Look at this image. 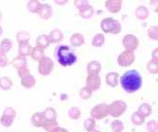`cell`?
Returning a JSON list of instances; mask_svg holds the SVG:
<instances>
[{
    "label": "cell",
    "mask_w": 158,
    "mask_h": 132,
    "mask_svg": "<svg viewBox=\"0 0 158 132\" xmlns=\"http://www.w3.org/2000/svg\"><path fill=\"white\" fill-rule=\"evenodd\" d=\"M121 87L127 93H135L142 86V78L136 70L128 71L120 78Z\"/></svg>",
    "instance_id": "cell-1"
},
{
    "label": "cell",
    "mask_w": 158,
    "mask_h": 132,
    "mask_svg": "<svg viewBox=\"0 0 158 132\" xmlns=\"http://www.w3.org/2000/svg\"><path fill=\"white\" fill-rule=\"evenodd\" d=\"M55 57L63 66L73 65L77 62V56L67 46H59L55 49Z\"/></svg>",
    "instance_id": "cell-2"
},
{
    "label": "cell",
    "mask_w": 158,
    "mask_h": 132,
    "mask_svg": "<svg viewBox=\"0 0 158 132\" xmlns=\"http://www.w3.org/2000/svg\"><path fill=\"white\" fill-rule=\"evenodd\" d=\"M102 31L105 33L118 34L121 32V25L118 21L114 20V18H105L102 21L100 24Z\"/></svg>",
    "instance_id": "cell-3"
},
{
    "label": "cell",
    "mask_w": 158,
    "mask_h": 132,
    "mask_svg": "<svg viewBox=\"0 0 158 132\" xmlns=\"http://www.w3.org/2000/svg\"><path fill=\"white\" fill-rule=\"evenodd\" d=\"M126 110H127V104L122 100L114 101L110 106H108V114L114 117V118L121 116Z\"/></svg>",
    "instance_id": "cell-4"
},
{
    "label": "cell",
    "mask_w": 158,
    "mask_h": 132,
    "mask_svg": "<svg viewBox=\"0 0 158 132\" xmlns=\"http://www.w3.org/2000/svg\"><path fill=\"white\" fill-rule=\"evenodd\" d=\"M54 63L52 60L48 57H45L38 64V72L42 76H48L53 70Z\"/></svg>",
    "instance_id": "cell-5"
},
{
    "label": "cell",
    "mask_w": 158,
    "mask_h": 132,
    "mask_svg": "<svg viewBox=\"0 0 158 132\" xmlns=\"http://www.w3.org/2000/svg\"><path fill=\"white\" fill-rule=\"evenodd\" d=\"M92 118L95 120H102L108 115V105L106 103L98 104L91 110L90 112Z\"/></svg>",
    "instance_id": "cell-6"
},
{
    "label": "cell",
    "mask_w": 158,
    "mask_h": 132,
    "mask_svg": "<svg viewBox=\"0 0 158 132\" xmlns=\"http://www.w3.org/2000/svg\"><path fill=\"white\" fill-rule=\"evenodd\" d=\"M122 43L126 48V51H130V52L135 51L139 46L138 39L133 34L125 35L123 40H122Z\"/></svg>",
    "instance_id": "cell-7"
},
{
    "label": "cell",
    "mask_w": 158,
    "mask_h": 132,
    "mask_svg": "<svg viewBox=\"0 0 158 132\" xmlns=\"http://www.w3.org/2000/svg\"><path fill=\"white\" fill-rule=\"evenodd\" d=\"M16 117V111L12 108H7L4 110V113L0 119V124L4 126H10Z\"/></svg>",
    "instance_id": "cell-8"
},
{
    "label": "cell",
    "mask_w": 158,
    "mask_h": 132,
    "mask_svg": "<svg viewBox=\"0 0 158 132\" xmlns=\"http://www.w3.org/2000/svg\"><path fill=\"white\" fill-rule=\"evenodd\" d=\"M134 62H135L134 52L124 51L118 58V62L122 67H128V66H130V65H132L134 63Z\"/></svg>",
    "instance_id": "cell-9"
},
{
    "label": "cell",
    "mask_w": 158,
    "mask_h": 132,
    "mask_svg": "<svg viewBox=\"0 0 158 132\" xmlns=\"http://www.w3.org/2000/svg\"><path fill=\"white\" fill-rule=\"evenodd\" d=\"M100 85H102V79L98 76H89L86 78V88L93 92V91H97L99 89Z\"/></svg>",
    "instance_id": "cell-10"
},
{
    "label": "cell",
    "mask_w": 158,
    "mask_h": 132,
    "mask_svg": "<svg viewBox=\"0 0 158 132\" xmlns=\"http://www.w3.org/2000/svg\"><path fill=\"white\" fill-rule=\"evenodd\" d=\"M105 6L110 12L117 13L121 10L122 1L121 0H109V1H106Z\"/></svg>",
    "instance_id": "cell-11"
},
{
    "label": "cell",
    "mask_w": 158,
    "mask_h": 132,
    "mask_svg": "<svg viewBox=\"0 0 158 132\" xmlns=\"http://www.w3.org/2000/svg\"><path fill=\"white\" fill-rule=\"evenodd\" d=\"M37 13L43 19H49L52 14V8L48 4H41Z\"/></svg>",
    "instance_id": "cell-12"
},
{
    "label": "cell",
    "mask_w": 158,
    "mask_h": 132,
    "mask_svg": "<svg viewBox=\"0 0 158 132\" xmlns=\"http://www.w3.org/2000/svg\"><path fill=\"white\" fill-rule=\"evenodd\" d=\"M100 70H102V64L97 61L90 62L87 64V73L89 76H98Z\"/></svg>",
    "instance_id": "cell-13"
},
{
    "label": "cell",
    "mask_w": 158,
    "mask_h": 132,
    "mask_svg": "<svg viewBox=\"0 0 158 132\" xmlns=\"http://www.w3.org/2000/svg\"><path fill=\"white\" fill-rule=\"evenodd\" d=\"M45 123V114L44 112H36L31 116V124L36 127L43 126Z\"/></svg>",
    "instance_id": "cell-14"
},
{
    "label": "cell",
    "mask_w": 158,
    "mask_h": 132,
    "mask_svg": "<svg viewBox=\"0 0 158 132\" xmlns=\"http://www.w3.org/2000/svg\"><path fill=\"white\" fill-rule=\"evenodd\" d=\"M49 43H54V42H59L64 39V34L62 33L59 29H54V30L50 31V33L48 36Z\"/></svg>",
    "instance_id": "cell-15"
},
{
    "label": "cell",
    "mask_w": 158,
    "mask_h": 132,
    "mask_svg": "<svg viewBox=\"0 0 158 132\" xmlns=\"http://www.w3.org/2000/svg\"><path fill=\"white\" fill-rule=\"evenodd\" d=\"M31 57L33 58L34 61L36 62H40L42 61L43 58H44L46 56H45V49H42L41 47L39 46H35L31 49Z\"/></svg>",
    "instance_id": "cell-16"
},
{
    "label": "cell",
    "mask_w": 158,
    "mask_h": 132,
    "mask_svg": "<svg viewBox=\"0 0 158 132\" xmlns=\"http://www.w3.org/2000/svg\"><path fill=\"white\" fill-rule=\"evenodd\" d=\"M27 62L26 58L21 57V56L15 57V58H14L13 60H12V62H11V65H12L14 68H15L17 71L20 70V69H22V68L27 67Z\"/></svg>",
    "instance_id": "cell-17"
},
{
    "label": "cell",
    "mask_w": 158,
    "mask_h": 132,
    "mask_svg": "<svg viewBox=\"0 0 158 132\" xmlns=\"http://www.w3.org/2000/svg\"><path fill=\"white\" fill-rule=\"evenodd\" d=\"M70 42L73 46L80 47L84 43V38L81 33H74L70 37Z\"/></svg>",
    "instance_id": "cell-18"
},
{
    "label": "cell",
    "mask_w": 158,
    "mask_h": 132,
    "mask_svg": "<svg viewBox=\"0 0 158 132\" xmlns=\"http://www.w3.org/2000/svg\"><path fill=\"white\" fill-rule=\"evenodd\" d=\"M79 14L80 16H81L82 18H85V19H88V18H91L94 14V8L91 6V5H87L83 7L82 9L80 10L79 11Z\"/></svg>",
    "instance_id": "cell-19"
},
{
    "label": "cell",
    "mask_w": 158,
    "mask_h": 132,
    "mask_svg": "<svg viewBox=\"0 0 158 132\" xmlns=\"http://www.w3.org/2000/svg\"><path fill=\"white\" fill-rule=\"evenodd\" d=\"M118 73H114V72H111L109 74L106 75L105 79L106 82L109 86L111 87H116L118 85Z\"/></svg>",
    "instance_id": "cell-20"
},
{
    "label": "cell",
    "mask_w": 158,
    "mask_h": 132,
    "mask_svg": "<svg viewBox=\"0 0 158 132\" xmlns=\"http://www.w3.org/2000/svg\"><path fill=\"white\" fill-rule=\"evenodd\" d=\"M21 84H22L23 87L27 88V89H31V88H33V87L35 86L36 80H35L34 77L31 76V75L30 74L28 76H27V77L21 78Z\"/></svg>",
    "instance_id": "cell-21"
},
{
    "label": "cell",
    "mask_w": 158,
    "mask_h": 132,
    "mask_svg": "<svg viewBox=\"0 0 158 132\" xmlns=\"http://www.w3.org/2000/svg\"><path fill=\"white\" fill-rule=\"evenodd\" d=\"M31 49H32L31 46L28 42H27V43H19V47H18L19 56L26 58L27 56H28L31 54Z\"/></svg>",
    "instance_id": "cell-22"
},
{
    "label": "cell",
    "mask_w": 158,
    "mask_h": 132,
    "mask_svg": "<svg viewBox=\"0 0 158 132\" xmlns=\"http://www.w3.org/2000/svg\"><path fill=\"white\" fill-rule=\"evenodd\" d=\"M45 114V121H57V111L52 108H48L44 111Z\"/></svg>",
    "instance_id": "cell-23"
},
{
    "label": "cell",
    "mask_w": 158,
    "mask_h": 132,
    "mask_svg": "<svg viewBox=\"0 0 158 132\" xmlns=\"http://www.w3.org/2000/svg\"><path fill=\"white\" fill-rule=\"evenodd\" d=\"M135 16L138 19L144 20L146 18L149 17V10L146 7L144 6H139L136 10H135Z\"/></svg>",
    "instance_id": "cell-24"
},
{
    "label": "cell",
    "mask_w": 158,
    "mask_h": 132,
    "mask_svg": "<svg viewBox=\"0 0 158 132\" xmlns=\"http://www.w3.org/2000/svg\"><path fill=\"white\" fill-rule=\"evenodd\" d=\"M138 112L144 117V118H146V117H149L151 114H152V107H151V105L150 104H147V103H143L140 107H139V109H138Z\"/></svg>",
    "instance_id": "cell-25"
},
{
    "label": "cell",
    "mask_w": 158,
    "mask_h": 132,
    "mask_svg": "<svg viewBox=\"0 0 158 132\" xmlns=\"http://www.w3.org/2000/svg\"><path fill=\"white\" fill-rule=\"evenodd\" d=\"M12 48V42L9 39H4L0 42V53L6 54Z\"/></svg>",
    "instance_id": "cell-26"
},
{
    "label": "cell",
    "mask_w": 158,
    "mask_h": 132,
    "mask_svg": "<svg viewBox=\"0 0 158 132\" xmlns=\"http://www.w3.org/2000/svg\"><path fill=\"white\" fill-rule=\"evenodd\" d=\"M36 43L37 46L41 47L42 49H45L49 46V42H48V38L47 35H40L38 36L37 40H36Z\"/></svg>",
    "instance_id": "cell-27"
},
{
    "label": "cell",
    "mask_w": 158,
    "mask_h": 132,
    "mask_svg": "<svg viewBox=\"0 0 158 132\" xmlns=\"http://www.w3.org/2000/svg\"><path fill=\"white\" fill-rule=\"evenodd\" d=\"M104 42H105V39H104L103 34L98 33V34L94 36L91 43H92V46H95V47H100L104 43Z\"/></svg>",
    "instance_id": "cell-28"
},
{
    "label": "cell",
    "mask_w": 158,
    "mask_h": 132,
    "mask_svg": "<svg viewBox=\"0 0 158 132\" xmlns=\"http://www.w3.org/2000/svg\"><path fill=\"white\" fill-rule=\"evenodd\" d=\"M16 39L19 42V43H27V42H28V41H30V39H31V34L27 31L22 30L16 34Z\"/></svg>",
    "instance_id": "cell-29"
},
{
    "label": "cell",
    "mask_w": 158,
    "mask_h": 132,
    "mask_svg": "<svg viewBox=\"0 0 158 132\" xmlns=\"http://www.w3.org/2000/svg\"><path fill=\"white\" fill-rule=\"evenodd\" d=\"M12 86V80L10 79L9 78H0V88L4 91H8L10 90Z\"/></svg>",
    "instance_id": "cell-30"
},
{
    "label": "cell",
    "mask_w": 158,
    "mask_h": 132,
    "mask_svg": "<svg viewBox=\"0 0 158 132\" xmlns=\"http://www.w3.org/2000/svg\"><path fill=\"white\" fill-rule=\"evenodd\" d=\"M68 116H69V118H71V119L77 120V119L81 118V110L79 108L73 107V108L69 109V110H68Z\"/></svg>",
    "instance_id": "cell-31"
},
{
    "label": "cell",
    "mask_w": 158,
    "mask_h": 132,
    "mask_svg": "<svg viewBox=\"0 0 158 132\" xmlns=\"http://www.w3.org/2000/svg\"><path fill=\"white\" fill-rule=\"evenodd\" d=\"M132 122L133 124H135V126H141L144 124L145 122V118L143 117L138 111L135 112L133 115H132Z\"/></svg>",
    "instance_id": "cell-32"
},
{
    "label": "cell",
    "mask_w": 158,
    "mask_h": 132,
    "mask_svg": "<svg viewBox=\"0 0 158 132\" xmlns=\"http://www.w3.org/2000/svg\"><path fill=\"white\" fill-rule=\"evenodd\" d=\"M41 6V3L37 0H31L27 3V9L31 12H33V13H37L38 12V10Z\"/></svg>",
    "instance_id": "cell-33"
},
{
    "label": "cell",
    "mask_w": 158,
    "mask_h": 132,
    "mask_svg": "<svg viewBox=\"0 0 158 132\" xmlns=\"http://www.w3.org/2000/svg\"><path fill=\"white\" fill-rule=\"evenodd\" d=\"M83 126H84V128L87 130V131H89V132H91V131H93L94 129H95V127H96V121L93 119V118H88V119H86L85 121H84V123H83Z\"/></svg>",
    "instance_id": "cell-34"
},
{
    "label": "cell",
    "mask_w": 158,
    "mask_h": 132,
    "mask_svg": "<svg viewBox=\"0 0 158 132\" xmlns=\"http://www.w3.org/2000/svg\"><path fill=\"white\" fill-rule=\"evenodd\" d=\"M111 127H112V130L114 132H122L124 129V126H123L122 122L119 120L114 121L111 125Z\"/></svg>",
    "instance_id": "cell-35"
},
{
    "label": "cell",
    "mask_w": 158,
    "mask_h": 132,
    "mask_svg": "<svg viewBox=\"0 0 158 132\" xmlns=\"http://www.w3.org/2000/svg\"><path fill=\"white\" fill-rule=\"evenodd\" d=\"M80 96L81 99L83 100H87L89 98H91L92 96V92L88 89V88H86V87H83L81 89L80 91Z\"/></svg>",
    "instance_id": "cell-36"
},
{
    "label": "cell",
    "mask_w": 158,
    "mask_h": 132,
    "mask_svg": "<svg viewBox=\"0 0 158 132\" xmlns=\"http://www.w3.org/2000/svg\"><path fill=\"white\" fill-rule=\"evenodd\" d=\"M147 69L151 73V74H157L158 73V67H157V62L154 61H150L147 64Z\"/></svg>",
    "instance_id": "cell-37"
},
{
    "label": "cell",
    "mask_w": 158,
    "mask_h": 132,
    "mask_svg": "<svg viewBox=\"0 0 158 132\" xmlns=\"http://www.w3.org/2000/svg\"><path fill=\"white\" fill-rule=\"evenodd\" d=\"M157 30H158V27L157 26H152L150 27L149 31H148V35L151 39L154 40V41H157V38H158V35H157Z\"/></svg>",
    "instance_id": "cell-38"
},
{
    "label": "cell",
    "mask_w": 158,
    "mask_h": 132,
    "mask_svg": "<svg viewBox=\"0 0 158 132\" xmlns=\"http://www.w3.org/2000/svg\"><path fill=\"white\" fill-rule=\"evenodd\" d=\"M147 129L149 132H157L158 129V125L155 120H151L147 124Z\"/></svg>",
    "instance_id": "cell-39"
},
{
    "label": "cell",
    "mask_w": 158,
    "mask_h": 132,
    "mask_svg": "<svg viewBox=\"0 0 158 132\" xmlns=\"http://www.w3.org/2000/svg\"><path fill=\"white\" fill-rule=\"evenodd\" d=\"M74 5H75V7L78 8L79 10H80L82 9L83 7L87 6V5H88V2H87V1H85V0H76V1L74 2Z\"/></svg>",
    "instance_id": "cell-40"
},
{
    "label": "cell",
    "mask_w": 158,
    "mask_h": 132,
    "mask_svg": "<svg viewBox=\"0 0 158 132\" xmlns=\"http://www.w3.org/2000/svg\"><path fill=\"white\" fill-rule=\"evenodd\" d=\"M17 73H18V76H19L21 78H25V77H27V76L30 75V70H28L27 67H25V68H22V69L18 70Z\"/></svg>",
    "instance_id": "cell-41"
},
{
    "label": "cell",
    "mask_w": 158,
    "mask_h": 132,
    "mask_svg": "<svg viewBox=\"0 0 158 132\" xmlns=\"http://www.w3.org/2000/svg\"><path fill=\"white\" fill-rule=\"evenodd\" d=\"M8 58L5 54L0 53V67H5L8 65Z\"/></svg>",
    "instance_id": "cell-42"
},
{
    "label": "cell",
    "mask_w": 158,
    "mask_h": 132,
    "mask_svg": "<svg viewBox=\"0 0 158 132\" xmlns=\"http://www.w3.org/2000/svg\"><path fill=\"white\" fill-rule=\"evenodd\" d=\"M50 132H68V130L65 129V128H64V127L57 126V127H55L54 129H52Z\"/></svg>",
    "instance_id": "cell-43"
},
{
    "label": "cell",
    "mask_w": 158,
    "mask_h": 132,
    "mask_svg": "<svg viewBox=\"0 0 158 132\" xmlns=\"http://www.w3.org/2000/svg\"><path fill=\"white\" fill-rule=\"evenodd\" d=\"M157 51H158V49L155 48L152 52V61H154V62H157Z\"/></svg>",
    "instance_id": "cell-44"
},
{
    "label": "cell",
    "mask_w": 158,
    "mask_h": 132,
    "mask_svg": "<svg viewBox=\"0 0 158 132\" xmlns=\"http://www.w3.org/2000/svg\"><path fill=\"white\" fill-rule=\"evenodd\" d=\"M1 34H2V27L0 26V36H1Z\"/></svg>",
    "instance_id": "cell-45"
},
{
    "label": "cell",
    "mask_w": 158,
    "mask_h": 132,
    "mask_svg": "<svg viewBox=\"0 0 158 132\" xmlns=\"http://www.w3.org/2000/svg\"><path fill=\"white\" fill-rule=\"evenodd\" d=\"M91 132H99V131H98V130H96V129H94V130H93V131H91Z\"/></svg>",
    "instance_id": "cell-46"
},
{
    "label": "cell",
    "mask_w": 158,
    "mask_h": 132,
    "mask_svg": "<svg viewBox=\"0 0 158 132\" xmlns=\"http://www.w3.org/2000/svg\"><path fill=\"white\" fill-rule=\"evenodd\" d=\"M0 19H1V13H0Z\"/></svg>",
    "instance_id": "cell-47"
}]
</instances>
